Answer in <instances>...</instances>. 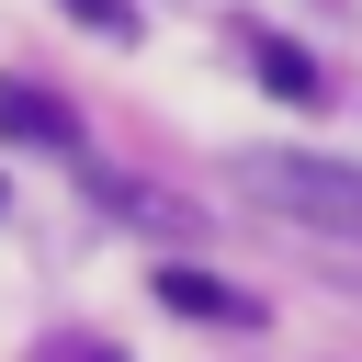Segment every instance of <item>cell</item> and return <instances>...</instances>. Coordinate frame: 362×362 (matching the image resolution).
Listing matches in <instances>:
<instances>
[{
	"label": "cell",
	"instance_id": "6da1fadb",
	"mask_svg": "<svg viewBox=\"0 0 362 362\" xmlns=\"http://www.w3.org/2000/svg\"><path fill=\"white\" fill-rule=\"evenodd\" d=\"M238 181H249V204H272V215H294L317 238H362V170H339V158L260 147V158H238Z\"/></svg>",
	"mask_w": 362,
	"mask_h": 362
},
{
	"label": "cell",
	"instance_id": "7a4b0ae2",
	"mask_svg": "<svg viewBox=\"0 0 362 362\" xmlns=\"http://www.w3.org/2000/svg\"><path fill=\"white\" fill-rule=\"evenodd\" d=\"M158 305H170V317H215V328H249V317H260L238 283H215V272H181V260L158 272Z\"/></svg>",
	"mask_w": 362,
	"mask_h": 362
},
{
	"label": "cell",
	"instance_id": "3957f363",
	"mask_svg": "<svg viewBox=\"0 0 362 362\" xmlns=\"http://www.w3.org/2000/svg\"><path fill=\"white\" fill-rule=\"evenodd\" d=\"M0 136H11V147H68V102L34 90V79H11V90H0Z\"/></svg>",
	"mask_w": 362,
	"mask_h": 362
},
{
	"label": "cell",
	"instance_id": "277c9868",
	"mask_svg": "<svg viewBox=\"0 0 362 362\" xmlns=\"http://www.w3.org/2000/svg\"><path fill=\"white\" fill-rule=\"evenodd\" d=\"M249 68H260V90H272V102H328V90H317V57H305V45H283V34H260V45H249Z\"/></svg>",
	"mask_w": 362,
	"mask_h": 362
}]
</instances>
